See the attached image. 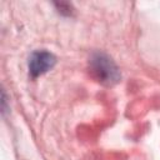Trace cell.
<instances>
[{
  "label": "cell",
  "instance_id": "cell-1",
  "mask_svg": "<svg viewBox=\"0 0 160 160\" xmlns=\"http://www.w3.org/2000/svg\"><path fill=\"white\" fill-rule=\"evenodd\" d=\"M89 68L92 76L100 84L106 86L118 84L121 78L116 64L104 52H94L89 59Z\"/></svg>",
  "mask_w": 160,
  "mask_h": 160
},
{
  "label": "cell",
  "instance_id": "cell-2",
  "mask_svg": "<svg viewBox=\"0 0 160 160\" xmlns=\"http://www.w3.org/2000/svg\"><path fill=\"white\" fill-rule=\"evenodd\" d=\"M56 58L46 50H36L29 58V72L32 78H38L54 68Z\"/></svg>",
  "mask_w": 160,
  "mask_h": 160
},
{
  "label": "cell",
  "instance_id": "cell-3",
  "mask_svg": "<svg viewBox=\"0 0 160 160\" xmlns=\"http://www.w3.org/2000/svg\"><path fill=\"white\" fill-rule=\"evenodd\" d=\"M55 6L58 8L59 12L62 14V15H66V16H70L72 14V5L69 4V2H55Z\"/></svg>",
  "mask_w": 160,
  "mask_h": 160
}]
</instances>
